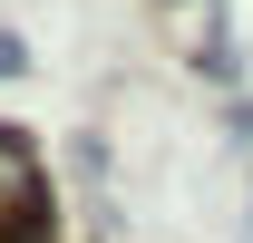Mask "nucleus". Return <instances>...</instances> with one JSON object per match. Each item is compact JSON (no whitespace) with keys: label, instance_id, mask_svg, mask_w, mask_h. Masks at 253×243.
Returning a JSON list of instances; mask_svg holds the SVG:
<instances>
[{"label":"nucleus","instance_id":"f257e3e1","mask_svg":"<svg viewBox=\"0 0 253 243\" xmlns=\"http://www.w3.org/2000/svg\"><path fill=\"white\" fill-rule=\"evenodd\" d=\"M20 68H30V49H20V39H0V78H20Z\"/></svg>","mask_w":253,"mask_h":243}]
</instances>
